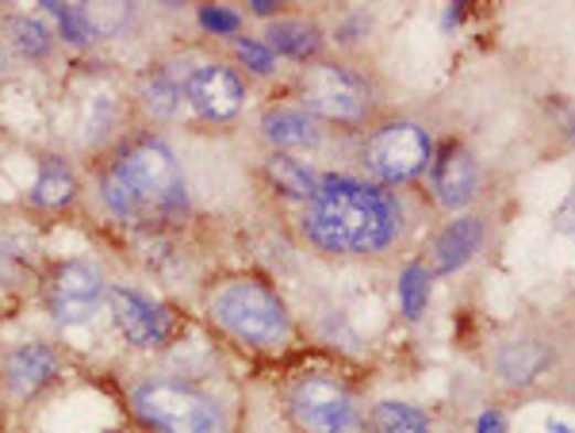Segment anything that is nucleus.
Wrapping results in <instances>:
<instances>
[{"label":"nucleus","mask_w":575,"mask_h":433,"mask_svg":"<svg viewBox=\"0 0 575 433\" xmlns=\"http://www.w3.org/2000/svg\"><path fill=\"white\" fill-rule=\"evenodd\" d=\"M96 196L104 212L139 227H177L189 219V184L177 154L150 127L127 131L96 162Z\"/></svg>","instance_id":"1"},{"label":"nucleus","mask_w":575,"mask_h":433,"mask_svg":"<svg viewBox=\"0 0 575 433\" xmlns=\"http://www.w3.org/2000/svg\"><path fill=\"white\" fill-rule=\"evenodd\" d=\"M304 238L334 258H369L400 238L403 207L392 192L358 176H322L299 215Z\"/></svg>","instance_id":"2"},{"label":"nucleus","mask_w":575,"mask_h":433,"mask_svg":"<svg viewBox=\"0 0 575 433\" xmlns=\"http://www.w3.org/2000/svg\"><path fill=\"white\" fill-rule=\"evenodd\" d=\"M204 311L219 331L249 349L277 353L291 342V318L285 300L257 277H231L215 284L204 300Z\"/></svg>","instance_id":"3"},{"label":"nucleus","mask_w":575,"mask_h":433,"mask_svg":"<svg viewBox=\"0 0 575 433\" xmlns=\"http://www.w3.org/2000/svg\"><path fill=\"white\" fill-rule=\"evenodd\" d=\"M131 411L150 433H226V411L204 388L177 376H150L131 388Z\"/></svg>","instance_id":"4"},{"label":"nucleus","mask_w":575,"mask_h":433,"mask_svg":"<svg viewBox=\"0 0 575 433\" xmlns=\"http://www.w3.org/2000/svg\"><path fill=\"white\" fill-rule=\"evenodd\" d=\"M296 100V108H304L319 123L361 127L376 108V85L364 69L350 66V62L319 58L299 69Z\"/></svg>","instance_id":"5"},{"label":"nucleus","mask_w":575,"mask_h":433,"mask_svg":"<svg viewBox=\"0 0 575 433\" xmlns=\"http://www.w3.org/2000/svg\"><path fill=\"white\" fill-rule=\"evenodd\" d=\"M288 419L299 433H364L358 396L342 380L322 372L299 376L288 388Z\"/></svg>","instance_id":"6"},{"label":"nucleus","mask_w":575,"mask_h":433,"mask_svg":"<svg viewBox=\"0 0 575 433\" xmlns=\"http://www.w3.org/2000/svg\"><path fill=\"white\" fill-rule=\"evenodd\" d=\"M361 162L384 184L415 181L434 165L430 131L423 123H411V119H387V123L369 131L361 147Z\"/></svg>","instance_id":"7"},{"label":"nucleus","mask_w":575,"mask_h":433,"mask_svg":"<svg viewBox=\"0 0 575 433\" xmlns=\"http://www.w3.org/2000/svg\"><path fill=\"white\" fill-rule=\"evenodd\" d=\"M108 292L111 288H108V280H104V269L88 258L58 261L43 280L46 311H51L58 326L93 323V315L100 311V303L108 300Z\"/></svg>","instance_id":"8"},{"label":"nucleus","mask_w":575,"mask_h":433,"mask_svg":"<svg viewBox=\"0 0 575 433\" xmlns=\"http://www.w3.org/2000/svg\"><path fill=\"white\" fill-rule=\"evenodd\" d=\"M184 104L207 123H226L246 104V82L231 62H200L184 77Z\"/></svg>","instance_id":"9"},{"label":"nucleus","mask_w":575,"mask_h":433,"mask_svg":"<svg viewBox=\"0 0 575 433\" xmlns=\"http://www.w3.org/2000/svg\"><path fill=\"white\" fill-rule=\"evenodd\" d=\"M108 303H111V315H116L119 334H124L135 349H161L173 342L177 315L166 303L150 300V295L135 292V288H111Z\"/></svg>","instance_id":"10"},{"label":"nucleus","mask_w":575,"mask_h":433,"mask_svg":"<svg viewBox=\"0 0 575 433\" xmlns=\"http://www.w3.org/2000/svg\"><path fill=\"white\" fill-rule=\"evenodd\" d=\"M62 376V353L46 342H23L0 357V391L12 396L15 403L43 396Z\"/></svg>","instance_id":"11"},{"label":"nucleus","mask_w":575,"mask_h":433,"mask_svg":"<svg viewBox=\"0 0 575 433\" xmlns=\"http://www.w3.org/2000/svg\"><path fill=\"white\" fill-rule=\"evenodd\" d=\"M192 66H181V62H150V66L139 74L135 82L131 104L139 108V116L146 123H169V119L181 111L184 100V77H189Z\"/></svg>","instance_id":"12"},{"label":"nucleus","mask_w":575,"mask_h":433,"mask_svg":"<svg viewBox=\"0 0 575 433\" xmlns=\"http://www.w3.org/2000/svg\"><path fill=\"white\" fill-rule=\"evenodd\" d=\"M430 181H434V199L445 207V212H460L476 199V188H480V170H476V158L468 154L460 142H449L441 154H434L430 165Z\"/></svg>","instance_id":"13"},{"label":"nucleus","mask_w":575,"mask_h":433,"mask_svg":"<svg viewBox=\"0 0 575 433\" xmlns=\"http://www.w3.org/2000/svg\"><path fill=\"white\" fill-rule=\"evenodd\" d=\"M257 131L269 142V154H307V150L322 147V123L291 104H277L265 111Z\"/></svg>","instance_id":"14"},{"label":"nucleus","mask_w":575,"mask_h":433,"mask_svg":"<svg viewBox=\"0 0 575 433\" xmlns=\"http://www.w3.org/2000/svg\"><path fill=\"white\" fill-rule=\"evenodd\" d=\"M77 192H81V181H77V170L70 165V158L62 154L39 158V176L28 192V204L35 207V212H46V215L70 212V207L77 204Z\"/></svg>","instance_id":"15"},{"label":"nucleus","mask_w":575,"mask_h":433,"mask_svg":"<svg viewBox=\"0 0 575 433\" xmlns=\"http://www.w3.org/2000/svg\"><path fill=\"white\" fill-rule=\"evenodd\" d=\"M265 46H269L277 58H291L299 66H311L319 62L322 46H327V35H322L319 23L311 20H273L265 28Z\"/></svg>","instance_id":"16"},{"label":"nucleus","mask_w":575,"mask_h":433,"mask_svg":"<svg viewBox=\"0 0 575 433\" xmlns=\"http://www.w3.org/2000/svg\"><path fill=\"white\" fill-rule=\"evenodd\" d=\"M480 246H483V219H476V215H460V219H452L449 227L434 238V250H430L434 272L465 269V264L480 253Z\"/></svg>","instance_id":"17"},{"label":"nucleus","mask_w":575,"mask_h":433,"mask_svg":"<svg viewBox=\"0 0 575 433\" xmlns=\"http://www.w3.org/2000/svg\"><path fill=\"white\" fill-rule=\"evenodd\" d=\"M0 43L8 46V54H20L23 62H46L54 54V35L39 15H0Z\"/></svg>","instance_id":"18"},{"label":"nucleus","mask_w":575,"mask_h":433,"mask_svg":"<svg viewBox=\"0 0 575 433\" xmlns=\"http://www.w3.org/2000/svg\"><path fill=\"white\" fill-rule=\"evenodd\" d=\"M553 360V349L541 346V342H510L496 353V368L510 388H530L541 372Z\"/></svg>","instance_id":"19"},{"label":"nucleus","mask_w":575,"mask_h":433,"mask_svg":"<svg viewBox=\"0 0 575 433\" xmlns=\"http://www.w3.org/2000/svg\"><path fill=\"white\" fill-rule=\"evenodd\" d=\"M262 173L273 188L285 192L288 199H299V204H307L315 196V188H319V176H315L311 165H304L291 154H265Z\"/></svg>","instance_id":"20"},{"label":"nucleus","mask_w":575,"mask_h":433,"mask_svg":"<svg viewBox=\"0 0 575 433\" xmlns=\"http://www.w3.org/2000/svg\"><path fill=\"white\" fill-rule=\"evenodd\" d=\"M430 288H434V272L426 269V264H407V269L400 272V311L403 318H411V323H418V318L426 315V307H430Z\"/></svg>","instance_id":"21"},{"label":"nucleus","mask_w":575,"mask_h":433,"mask_svg":"<svg viewBox=\"0 0 575 433\" xmlns=\"http://www.w3.org/2000/svg\"><path fill=\"white\" fill-rule=\"evenodd\" d=\"M46 12L58 20V39L70 46H93L96 39V28H93V15H88V4H54V0H46Z\"/></svg>","instance_id":"22"},{"label":"nucleus","mask_w":575,"mask_h":433,"mask_svg":"<svg viewBox=\"0 0 575 433\" xmlns=\"http://www.w3.org/2000/svg\"><path fill=\"white\" fill-rule=\"evenodd\" d=\"M372 430L376 433H430V419H426L418 407L387 399V403H380L376 411H372Z\"/></svg>","instance_id":"23"},{"label":"nucleus","mask_w":575,"mask_h":433,"mask_svg":"<svg viewBox=\"0 0 575 433\" xmlns=\"http://www.w3.org/2000/svg\"><path fill=\"white\" fill-rule=\"evenodd\" d=\"M231 51H234V62L242 69L257 77H273L277 74V54L265 46V39H249V35H234L231 39Z\"/></svg>","instance_id":"24"},{"label":"nucleus","mask_w":575,"mask_h":433,"mask_svg":"<svg viewBox=\"0 0 575 433\" xmlns=\"http://www.w3.org/2000/svg\"><path fill=\"white\" fill-rule=\"evenodd\" d=\"M200 28L215 39H234L242 35V15L226 4H204L200 8Z\"/></svg>","instance_id":"25"},{"label":"nucleus","mask_w":575,"mask_h":433,"mask_svg":"<svg viewBox=\"0 0 575 433\" xmlns=\"http://www.w3.org/2000/svg\"><path fill=\"white\" fill-rule=\"evenodd\" d=\"M28 277V261L8 238H0V284H20Z\"/></svg>","instance_id":"26"},{"label":"nucleus","mask_w":575,"mask_h":433,"mask_svg":"<svg viewBox=\"0 0 575 433\" xmlns=\"http://www.w3.org/2000/svg\"><path fill=\"white\" fill-rule=\"evenodd\" d=\"M476 433H507V419L503 411H483L480 422H476Z\"/></svg>","instance_id":"27"},{"label":"nucleus","mask_w":575,"mask_h":433,"mask_svg":"<svg viewBox=\"0 0 575 433\" xmlns=\"http://www.w3.org/2000/svg\"><path fill=\"white\" fill-rule=\"evenodd\" d=\"M369 15H353L345 28H338V43H353V35H361V31H369Z\"/></svg>","instance_id":"28"},{"label":"nucleus","mask_w":575,"mask_h":433,"mask_svg":"<svg viewBox=\"0 0 575 433\" xmlns=\"http://www.w3.org/2000/svg\"><path fill=\"white\" fill-rule=\"evenodd\" d=\"M249 12H254V15H269V20H273V15L280 12V4H273V0H254V4H249Z\"/></svg>","instance_id":"29"},{"label":"nucleus","mask_w":575,"mask_h":433,"mask_svg":"<svg viewBox=\"0 0 575 433\" xmlns=\"http://www.w3.org/2000/svg\"><path fill=\"white\" fill-rule=\"evenodd\" d=\"M561 227L564 230H575V192H572V199L564 204V212H561Z\"/></svg>","instance_id":"30"},{"label":"nucleus","mask_w":575,"mask_h":433,"mask_svg":"<svg viewBox=\"0 0 575 433\" xmlns=\"http://www.w3.org/2000/svg\"><path fill=\"white\" fill-rule=\"evenodd\" d=\"M4 74H8V46L0 43V77H4Z\"/></svg>","instance_id":"31"},{"label":"nucleus","mask_w":575,"mask_h":433,"mask_svg":"<svg viewBox=\"0 0 575 433\" xmlns=\"http://www.w3.org/2000/svg\"><path fill=\"white\" fill-rule=\"evenodd\" d=\"M108 433H119V430H108Z\"/></svg>","instance_id":"32"}]
</instances>
